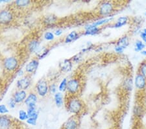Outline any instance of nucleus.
<instances>
[{
  "mask_svg": "<svg viewBox=\"0 0 146 129\" xmlns=\"http://www.w3.org/2000/svg\"><path fill=\"white\" fill-rule=\"evenodd\" d=\"M27 98V93L24 90H18L13 94V98L15 100L16 104L20 103L23 101H25V100Z\"/></svg>",
  "mask_w": 146,
  "mask_h": 129,
  "instance_id": "13",
  "label": "nucleus"
},
{
  "mask_svg": "<svg viewBox=\"0 0 146 129\" xmlns=\"http://www.w3.org/2000/svg\"><path fill=\"white\" fill-rule=\"evenodd\" d=\"M146 47V44L143 43L142 40H137L135 44V50L136 51H141L144 50Z\"/></svg>",
  "mask_w": 146,
  "mask_h": 129,
  "instance_id": "24",
  "label": "nucleus"
},
{
  "mask_svg": "<svg viewBox=\"0 0 146 129\" xmlns=\"http://www.w3.org/2000/svg\"><path fill=\"white\" fill-rule=\"evenodd\" d=\"M134 113H135V116L141 117L143 114V110L140 106H136L134 109Z\"/></svg>",
  "mask_w": 146,
  "mask_h": 129,
  "instance_id": "31",
  "label": "nucleus"
},
{
  "mask_svg": "<svg viewBox=\"0 0 146 129\" xmlns=\"http://www.w3.org/2000/svg\"><path fill=\"white\" fill-rule=\"evenodd\" d=\"M31 84V78L29 75H27L19 79L16 83V86L20 90L25 91L29 88Z\"/></svg>",
  "mask_w": 146,
  "mask_h": 129,
  "instance_id": "8",
  "label": "nucleus"
},
{
  "mask_svg": "<svg viewBox=\"0 0 146 129\" xmlns=\"http://www.w3.org/2000/svg\"><path fill=\"white\" fill-rule=\"evenodd\" d=\"M39 66V61L37 59H33L27 63L25 66V71L28 74H33L36 71Z\"/></svg>",
  "mask_w": 146,
  "mask_h": 129,
  "instance_id": "11",
  "label": "nucleus"
},
{
  "mask_svg": "<svg viewBox=\"0 0 146 129\" xmlns=\"http://www.w3.org/2000/svg\"><path fill=\"white\" fill-rule=\"evenodd\" d=\"M112 19H113L112 16H110V17H107L105 18H102V19H100L98 21H96V22H94L93 23H90V24H88L87 25L90 27H100V26H101V25L107 24V23L111 22Z\"/></svg>",
  "mask_w": 146,
  "mask_h": 129,
  "instance_id": "15",
  "label": "nucleus"
},
{
  "mask_svg": "<svg viewBox=\"0 0 146 129\" xmlns=\"http://www.w3.org/2000/svg\"><path fill=\"white\" fill-rule=\"evenodd\" d=\"M16 105V103L13 98H11V99H9V100L8 101V106L11 108H15Z\"/></svg>",
  "mask_w": 146,
  "mask_h": 129,
  "instance_id": "35",
  "label": "nucleus"
},
{
  "mask_svg": "<svg viewBox=\"0 0 146 129\" xmlns=\"http://www.w3.org/2000/svg\"><path fill=\"white\" fill-rule=\"evenodd\" d=\"M79 37L80 35L78 32L75 31H72L70 33H69L67 35L66 37L64 42L66 43H71L72 42L75 41L76 40L79 39Z\"/></svg>",
  "mask_w": 146,
  "mask_h": 129,
  "instance_id": "19",
  "label": "nucleus"
},
{
  "mask_svg": "<svg viewBox=\"0 0 146 129\" xmlns=\"http://www.w3.org/2000/svg\"><path fill=\"white\" fill-rule=\"evenodd\" d=\"M49 51V50H48V49H45V50H44L42 51V52L40 53V55H38L39 59H43L44 57H45L48 54Z\"/></svg>",
  "mask_w": 146,
  "mask_h": 129,
  "instance_id": "36",
  "label": "nucleus"
},
{
  "mask_svg": "<svg viewBox=\"0 0 146 129\" xmlns=\"http://www.w3.org/2000/svg\"><path fill=\"white\" fill-rule=\"evenodd\" d=\"M115 9L114 4L113 2L110 1H105L101 2L99 6L98 14L101 16H112V13H114Z\"/></svg>",
  "mask_w": 146,
  "mask_h": 129,
  "instance_id": "2",
  "label": "nucleus"
},
{
  "mask_svg": "<svg viewBox=\"0 0 146 129\" xmlns=\"http://www.w3.org/2000/svg\"><path fill=\"white\" fill-rule=\"evenodd\" d=\"M31 3V2L30 1H26V0H23V1L18 0V1H16L15 2V5L20 9L27 7L28 6L30 5Z\"/></svg>",
  "mask_w": 146,
  "mask_h": 129,
  "instance_id": "25",
  "label": "nucleus"
},
{
  "mask_svg": "<svg viewBox=\"0 0 146 129\" xmlns=\"http://www.w3.org/2000/svg\"><path fill=\"white\" fill-rule=\"evenodd\" d=\"M9 112V110L5 104L0 105V114H5Z\"/></svg>",
  "mask_w": 146,
  "mask_h": 129,
  "instance_id": "32",
  "label": "nucleus"
},
{
  "mask_svg": "<svg viewBox=\"0 0 146 129\" xmlns=\"http://www.w3.org/2000/svg\"><path fill=\"white\" fill-rule=\"evenodd\" d=\"M13 126V121L8 116H0V129H11Z\"/></svg>",
  "mask_w": 146,
  "mask_h": 129,
  "instance_id": "10",
  "label": "nucleus"
},
{
  "mask_svg": "<svg viewBox=\"0 0 146 129\" xmlns=\"http://www.w3.org/2000/svg\"><path fill=\"white\" fill-rule=\"evenodd\" d=\"M84 29H85V31L84 32V35H96L100 33L101 31L100 27H90L86 25Z\"/></svg>",
  "mask_w": 146,
  "mask_h": 129,
  "instance_id": "17",
  "label": "nucleus"
},
{
  "mask_svg": "<svg viewBox=\"0 0 146 129\" xmlns=\"http://www.w3.org/2000/svg\"><path fill=\"white\" fill-rule=\"evenodd\" d=\"M79 126V121L76 116L70 117L62 126V129H77Z\"/></svg>",
  "mask_w": 146,
  "mask_h": 129,
  "instance_id": "9",
  "label": "nucleus"
},
{
  "mask_svg": "<svg viewBox=\"0 0 146 129\" xmlns=\"http://www.w3.org/2000/svg\"><path fill=\"white\" fill-rule=\"evenodd\" d=\"M140 37L142 41L146 44V29H143V31H141Z\"/></svg>",
  "mask_w": 146,
  "mask_h": 129,
  "instance_id": "34",
  "label": "nucleus"
},
{
  "mask_svg": "<svg viewBox=\"0 0 146 129\" xmlns=\"http://www.w3.org/2000/svg\"><path fill=\"white\" fill-rule=\"evenodd\" d=\"M81 80L78 78H73L68 81L67 92L70 95H76L81 89Z\"/></svg>",
  "mask_w": 146,
  "mask_h": 129,
  "instance_id": "3",
  "label": "nucleus"
},
{
  "mask_svg": "<svg viewBox=\"0 0 146 129\" xmlns=\"http://www.w3.org/2000/svg\"><path fill=\"white\" fill-rule=\"evenodd\" d=\"M62 32H63V30L62 29H58L55 31L54 34H55V35H56V36L58 37V36H60V35L62 34Z\"/></svg>",
  "mask_w": 146,
  "mask_h": 129,
  "instance_id": "38",
  "label": "nucleus"
},
{
  "mask_svg": "<svg viewBox=\"0 0 146 129\" xmlns=\"http://www.w3.org/2000/svg\"><path fill=\"white\" fill-rule=\"evenodd\" d=\"M38 115H36V116H33V117H29L27 120L26 121L27 124H29V125H32V126L36 125V121H37V119H38Z\"/></svg>",
  "mask_w": 146,
  "mask_h": 129,
  "instance_id": "29",
  "label": "nucleus"
},
{
  "mask_svg": "<svg viewBox=\"0 0 146 129\" xmlns=\"http://www.w3.org/2000/svg\"><path fill=\"white\" fill-rule=\"evenodd\" d=\"M44 39L47 40V41H53V40H54V39H55V34L51 31H48L44 34Z\"/></svg>",
  "mask_w": 146,
  "mask_h": 129,
  "instance_id": "30",
  "label": "nucleus"
},
{
  "mask_svg": "<svg viewBox=\"0 0 146 129\" xmlns=\"http://www.w3.org/2000/svg\"><path fill=\"white\" fill-rule=\"evenodd\" d=\"M14 19V15L10 9H5L0 11V25H6L11 23Z\"/></svg>",
  "mask_w": 146,
  "mask_h": 129,
  "instance_id": "5",
  "label": "nucleus"
},
{
  "mask_svg": "<svg viewBox=\"0 0 146 129\" xmlns=\"http://www.w3.org/2000/svg\"><path fill=\"white\" fill-rule=\"evenodd\" d=\"M129 45V39L127 35H124L121 37L116 43V46H118L123 48V49L127 48V47Z\"/></svg>",
  "mask_w": 146,
  "mask_h": 129,
  "instance_id": "20",
  "label": "nucleus"
},
{
  "mask_svg": "<svg viewBox=\"0 0 146 129\" xmlns=\"http://www.w3.org/2000/svg\"><path fill=\"white\" fill-rule=\"evenodd\" d=\"M37 94L40 97H45L49 91V86L46 80L41 79L37 82L36 86Z\"/></svg>",
  "mask_w": 146,
  "mask_h": 129,
  "instance_id": "6",
  "label": "nucleus"
},
{
  "mask_svg": "<svg viewBox=\"0 0 146 129\" xmlns=\"http://www.w3.org/2000/svg\"><path fill=\"white\" fill-rule=\"evenodd\" d=\"M129 20V18L128 16H121V17L117 18L113 26L115 28H120L123 27L128 23Z\"/></svg>",
  "mask_w": 146,
  "mask_h": 129,
  "instance_id": "16",
  "label": "nucleus"
},
{
  "mask_svg": "<svg viewBox=\"0 0 146 129\" xmlns=\"http://www.w3.org/2000/svg\"><path fill=\"white\" fill-rule=\"evenodd\" d=\"M1 95H0V102H1Z\"/></svg>",
  "mask_w": 146,
  "mask_h": 129,
  "instance_id": "41",
  "label": "nucleus"
},
{
  "mask_svg": "<svg viewBox=\"0 0 146 129\" xmlns=\"http://www.w3.org/2000/svg\"><path fill=\"white\" fill-rule=\"evenodd\" d=\"M145 15L146 16V11H145Z\"/></svg>",
  "mask_w": 146,
  "mask_h": 129,
  "instance_id": "42",
  "label": "nucleus"
},
{
  "mask_svg": "<svg viewBox=\"0 0 146 129\" xmlns=\"http://www.w3.org/2000/svg\"><path fill=\"white\" fill-rule=\"evenodd\" d=\"M134 85L138 91L144 90L146 88V78L138 72L134 80Z\"/></svg>",
  "mask_w": 146,
  "mask_h": 129,
  "instance_id": "7",
  "label": "nucleus"
},
{
  "mask_svg": "<svg viewBox=\"0 0 146 129\" xmlns=\"http://www.w3.org/2000/svg\"><path fill=\"white\" fill-rule=\"evenodd\" d=\"M38 101V97L36 93H31L25 100V104L27 106V108L29 107H36V103Z\"/></svg>",
  "mask_w": 146,
  "mask_h": 129,
  "instance_id": "12",
  "label": "nucleus"
},
{
  "mask_svg": "<svg viewBox=\"0 0 146 129\" xmlns=\"http://www.w3.org/2000/svg\"><path fill=\"white\" fill-rule=\"evenodd\" d=\"M59 67L63 72H69L72 69V63L70 59H65L60 63Z\"/></svg>",
  "mask_w": 146,
  "mask_h": 129,
  "instance_id": "18",
  "label": "nucleus"
},
{
  "mask_svg": "<svg viewBox=\"0 0 146 129\" xmlns=\"http://www.w3.org/2000/svg\"><path fill=\"white\" fill-rule=\"evenodd\" d=\"M138 72L146 78V61L142 63L138 69Z\"/></svg>",
  "mask_w": 146,
  "mask_h": 129,
  "instance_id": "27",
  "label": "nucleus"
},
{
  "mask_svg": "<svg viewBox=\"0 0 146 129\" xmlns=\"http://www.w3.org/2000/svg\"><path fill=\"white\" fill-rule=\"evenodd\" d=\"M18 74L19 76H22V75H23V70H19V72H18Z\"/></svg>",
  "mask_w": 146,
  "mask_h": 129,
  "instance_id": "40",
  "label": "nucleus"
},
{
  "mask_svg": "<svg viewBox=\"0 0 146 129\" xmlns=\"http://www.w3.org/2000/svg\"><path fill=\"white\" fill-rule=\"evenodd\" d=\"M67 84H68V80L66 78H64L59 84V86H58V90L60 91V92H64V91H66L67 90Z\"/></svg>",
  "mask_w": 146,
  "mask_h": 129,
  "instance_id": "26",
  "label": "nucleus"
},
{
  "mask_svg": "<svg viewBox=\"0 0 146 129\" xmlns=\"http://www.w3.org/2000/svg\"><path fill=\"white\" fill-rule=\"evenodd\" d=\"M140 53H141V54H142V55L145 56V57H146V50H144L142 51H141V52H140Z\"/></svg>",
  "mask_w": 146,
  "mask_h": 129,
  "instance_id": "39",
  "label": "nucleus"
},
{
  "mask_svg": "<svg viewBox=\"0 0 146 129\" xmlns=\"http://www.w3.org/2000/svg\"><path fill=\"white\" fill-rule=\"evenodd\" d=\"M49 91L51 94H55L56 93V86L55 84L49 86Z\"/></svg>",
  "mask_w": 146,
  "mask_h": 129,
  "instance_id": "33",
  "label": "nucleus"
},
{
  "mask_svg": "<svg viewBox=\"0 0 146 129\" xmlns=\"http://www.w3.org/2000/svg\"><path fill=\"white\" fill-rule=\"evenodd\" d=\"M58 18L56 16L53 15H48L45 17L44 19V23H45L46 25H53L55 24V23L57 22Z\"/></svg>",
  "mask_w": 146,
  "mask_h": 129,
  "instance_id": "21",
  "label": "nucleus"
},
{
  "mask_svg": "<svg viewBox=\"0 0 146 129\" xmlns=\"http://www.w3.org/2000/svg\"><path fill=\"white\" fill-rule=\"evenodd\" d=\"M114 50L117 53H119V54H121V53H123V51L125 50V49H123L121 47L118 46H116L114 47Z\"/></svg>",
  "mask_w": 146,
  "mask_h": 129,
  "instance_id": "37",
  "label": "nucleus"
},
{
  "mask_svg": "<svg viewBox=\"0 0 146 129\" xmlns=\"http://www.w3.org/2000/svg\"><path fill=\"white\" fill-rule=\"evenodd\" d=\"M40 48V42L37 39H33L27 44V50L31 53H36Z\"/></svg>",
  "mask_w": 146,
  "mask_h": 129,
  "instance_id": "14",
  "label": "nucleus"
},
{
  "mask_svg": "<svg viewBox=\"0 0 146 129\" xmlns=\"http://www.w3.org/2000/svg\"><path fill=\"white\" fill-rule=\"evenodd\" d=\"M66 107L68 112L77 116L83 111L84 104L77 96L69 95V97L66 99Z\"/></svg>",
  "mask_w": 146,
  "mask_h": 129,
  "instance_id": "1",
  "label": "nucleus"
},
{
  "mask_svg": "<svg viewBox=\"0 0 146 129\" xmlns=\"http://www.w3.org/2000/svg\"><path fill=\"white\" fill-rule=\"evenodd\" d=\"M133 84L134 82L133 80V79L130 78V77H129V78H127L125 80L123 83V88L125 90V91H131L132 90H133Z\"/></svg>",
  "mask_w": 146,
  "mask_h": 129,
  "instance_id": "23",
  "label": "nucleus"
},
{
  "mask_svg": "<svg viewBox=\"0 0 146 129\" xmlns=\"http://www.w3.org/2000/svg\"><path fill=\"white\" fill-rule=\"evenodd\" d=\"M19 67L18 59L16 57L12 56L5 59L3 61V67L7 71L13 72L18 69Z\"/></svg>",
  "mask_w": 146,
  "mask_h": 129,
  "instance_id": "4",
  "label": "nucleus"
},
{
  "mask_svg": "<svg viewBox=\"0 0 146 129\" xmlns=\"http://www.w3.org/2000/svg\"><path fill=\"white\" fill-rule=\"evenodd\" d=\"M54 99H55V102L56 106L58 108H60L62 106L63 103H64V98H63V95L62 93H56L54 95Z\"/></svg>",
  "mask_w": 146,
  "mask_h": 129,
  "instance_id": "22",
  "label": "nucleus"
},
{
  "mask_svg": "<svg viewBox=\"0 0 146 129\" xmlns=\"http://www.w3.org/2000/svg\"><path fill=\"white\" fill-rule=\"evenodd\" d=\"M19 119H20V121H27L28 118H29V116H28L27 112L24 111V110H20V112H19Z\"/></svg>",
  "mask_w": 146,
  "mask_h": 129,
  "instance_id": "28",
  "label": "nucleus"
}]
</instances>
